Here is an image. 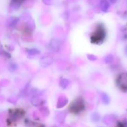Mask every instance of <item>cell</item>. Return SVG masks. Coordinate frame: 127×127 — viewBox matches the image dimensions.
<instances>
[{"mask_svg":"<svg viewBox=\"0 0 127 127\" xmlns=\"http://www.w3.org/2000/svg\"><path fill=\"white\" fill-rule=\"evenodd\" d=\"M100 6L102 11H103V12H107L109 7V4L107 0H102L100 4Z\"/></svg>","mask_w":127,"mask_h":127,"instance_id":"cell-4","label":"cell"},{"mask_svg":"<svg viewBox=\"0 0 127 127\" xmlns=\"http://www.w3.org/2000/svg\"><path fill=\"white\" fill-rule=\"evenodd\" d=\"M29 54H31V55H35V54H37V53H38V50H36V49H33V48H32V49H31V50H29Z\"/></svg>","mask_w":127,"mask_h":127,"instance_id":"cell-6","label":"cell"},{"mask_svg":"<svg viewBox=\"0 0 127 127\" xmlns=\"http://www.w3.org/2000/svg\"><path fill=\"white\" fill-rule=\"evenodd\" d=\"M125 54L127 55V45L125 48Z\"/></svg>","mask_w":127,"mask_h":127,"instance_id":"cell-8","label":"cell"},{"mask_svg":"<svg viewBox=\"0 0 127 127\" xmlns=\"http://www.w3.org/2000/svg\"><path fill=\"white\" fill-rule=\"evenodd\" d=\"M24 0H14L15 2H22V1H23Z\"/></svg>","mask_w":127,"mask_h":127,"instance_id":"cell-9","label":"cell"},{"mask_svg":"<svg viewBox=\"0 0 127 127\" xmlns=\"http://www.w3.org/2000/svg\"><path fill=\"white\" fill-rule=\"evenodd\" d=\"M102 100L105 104H108L109 103V98H108V95L106 94H102Z\"/></svg>","mask_w":127,"mask_h":127,"instance_id":"cell-5","label":"cell"},{"mask_svg":"<svg viewBox=\"0 0 127 127\" xmlns=\"http://www.w3.org/2000/svg\"><path fill=\"white\" fill-rule=\"evenodd\" d=\"M117 0H109L110 2L111 3H112V4L115 3V2H117Z\"/></svg>","mask_w":127,"mask_h":127,"instance_id":"cell-7","label":"cell"},{"mask_svg":"<svg viewBox=\"0 0 127 127\" xmlns=\"http://www.w3.org/2000/svg\"><path fill=\"white\" fill-rule=\"evenodd\" d=\"M84 109V103L81 99H77L70 106V111L73 114H78Z\"/></svg>","mask_w":127,"mask_h":127,"instance_id":"cell-2","label":"cell"},{"mask_svg":"<svg viewBox=\"0 0 127 127\" xmlns=\"http://www.w3.org/2000/svg\"><path fill=\"white\" fill-rule=\"evenodd\" d=\"M118 86L123 91H127V73H122L117 79Z\"/></svg>","mask_w":127,"mask_h":127,"instance_id":"cell-3","label":"cell"},{"mask_svg":"<svg viewBox=\"0 0 127 127\" xmlns=\"http://www.w3.org/2000/svg\"><path fill=\"white\" fill-rule=\"evenodd\" d=\"M105 37V31L104 27L102 24H99L96 27L95 30L92 33L91 41L93 43L98 44L103 42Z\"/></svg>","mask_w":127,"mask_h":127,"instance_id":"cell-1","label":"cell"}]
</instances>
